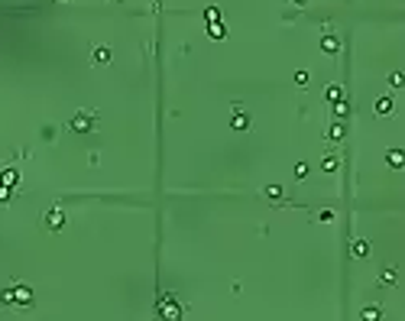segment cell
I'll return each mask as SVG.
<instances>
[{
  "mask_svg": "<svg viewBox=\"0 0 405 321\" xmlns=\"http://www.w3.org/2000/svg\"><path fill=\"white\" fill-rule=\"evenodd\" d=\"M94 124H98V114L78 111V114H72V120H68V130H72V133H88V130H94Z\"/></svg>",
  "mask_w": 405,
  "mask_h": 321,
  "instance_id": "obj_1",
  "label": "cell"
},
{
  "mask_svg": "<svg viewBox=\"0 0 405 321\" xmlns=\"http://www.w3.org/2000/svg\"><path fill=\"white\" fill-rule=\"evenodd\" d=\"M156 308H159V315H162V318H182V305H178L172 295H162Z\"/></svg>",
  "mask_w": 405,
  "mask_h": 321,
  "instance_id": "obj_2",
  "label": "cell"
},
{
  "mask_svg": "<svg viewBox=\"0 0 405 321\" xmlns=\"http://www.w3.org/2000/svg\"><path fill=\"white\" fill-rule=\"evenodd\" d=\"M250 127H253L250 114H246L243 107H233V114H230V130H250Z\"/></svg>",
  "mask_w": 405,
  "mask_h": 321,
  "instance_id": "obj_3",
  "label": "cell"
},
{
  "mask_svg": "<svg viewBox=\"0 0 405 321\" xmlns=\"http://www.w3.org/2000/svg\"><path fill=\"white\" fill-rule=\"evenodd\" d=\"M65 221H68V217H65V211H62V208H52L49 211V214H46V230H62V227H65Z\"/></svg>",
  "mask_w": 405,
  "mask_h": 321,
  "instance_id": "obj_4",
  "label": "cell"
},
{
  "mask_svg": "<svg viewBox=\"0 0 405 321\" xmlns=\"http://www.w3.org/2000/svg\"><path fill=\"white\" fill-rule=\"evenodd\" d=\"M13 302H17V305H30L33 302V289H30V285H23V282L13 285Z\"/></svg>",
  "mask_w": 405,
  "mask_h": 321,
  "instance_id": "obj_5",
  "label": "cell"
},
{
  "mask_svg": "<svg viewBox=\"0 0 405 321\" xmlns=\"http://www.w3.org/2000/svg\"><path fill=\"white\" fill-rule=\"evenodd\" d=\"M321 49H324L327 56H334V52L340 49V39L334 36V33H324V36H321Z\"/></svg>",
  "mask_w": 405,
  "mask_h": 321,
  "instance_id": "obj_6",
  "label": "cell"
},
{
  "mask_svg": "<svg viewBox=\"0 0 405 321\" xmlns=\"http://www.w3.org/2000/svg\"><path fill=\"white\" fill-rule=\"evenodd\" d=\"M350 256L366 259V256H369V243H366V240H353V243H350Z\"/></svg>",
  "mask_w": 405,
  "mask_h": 321,
  "instance_id": "obj_7",
  "label": "cell"
},
{
  "mask_svg": "<svg viewBox=\"0 0 405 321\" xmlns=\"http://www.w3.org/2000/svg\"><path fill=\"white\" fill-rule=\"evenodd\" d=\"M208 36H211V39H224V36H227V26H224V20L208 23Z\"/></svg>",
  "mask_w": 405,
  "mask_h": 321,
  "instance_id": "obj_8",
  "label": "cell"
},
{
  "mask_svg": "<svg viewBox=\"0 0 405 321\" xmlns=\"http://www.w3.org/2000/svg\"><path fill=\"white\" fill-rule=\"evenodd\" d=\"M386 162H389L392 169H402V166H405V153H402V149H389V153H386Z\"/></svg>",
  "mask_w": 405,
  "mask_h": 321,
  "instance_id": "obj_9",
  "label": "cell"
},
{
  "mask_svg": "<svg viewBox=\"0 0 405 321\" xmlns=\"http://www.w3.org/2000/svg\"><path fill=\"white\" fill-rule=\"evenodd\" d=\"M17 182H20V172H17V169H4V172H0V185L17 188Z\"/></svg>",
  "mask_w": 405,
  "mask_h": 321,
  "instance_id": "obj_10",
  "label": "cell"
},
{
  "mask_svg": "<svg viewBox=\"0 0 405 321\" xmlns=\"http://www.w3.org/2000/svg\"><path fill=\"white\" fill-rule=\"evenodd\" d=\"M324 98L331 101V104H337V101H344V88H340V85H327Z\"/></svg>",
  "mask_w": 405,
  "mask_h": 321,
  "instance_id": "obj_11",
  "label": "cell"
},
{
  "mask_svg": "<svg viewBox=\"0 0 405 321\" xmlns=\"http://www.w3.org/2000/svg\"><path fill=\"white\" fill-rule=\"evenodd\" d=\"M337 166H340V159L334 153H327L324 159H321V169H324V172H337Z\"/></svg>",
  "mask_w": 405,
  "mask_h": 321,
  "instance_id": "obj_12",
  "label": "cell"
},
{
  "mask_svg": "<svg viewBox=\"0 0 405 321\" xmlns=\"http://www.w3.org/2000/svg\"><path fill=\"white\" fill-rule=\"evenodd\" d=\"M392 104H395V101L392 98H376V114H392Z\"/></svg>",
  "mask_w": 405,
  "mask_h": 321,
  "instance_id": "obj_13",
  "label": "cell"
},
{
  "mask_svg": "<svg viewBox=\"0 0 405 321\" xmlns=\"http://www.w3.org/2000/svg\"><path fill=\"white\" fill-rule=\"evenodd\" d=\"M94 62H111V49H107V46H94Z\"/></svg>",
  "mask_w": 405,
  "mask_h": 321,
  "instance_id": "obj_14",
  "label": "cell"
},
{
  "mask_svg": "<svg viewBox=\"0 0 405 321\" xmlns=\"http://www.w3.org/2000/svg\"><path fill=\"white\" fill-rule=\"evenodd\" d=\"M363 318H366V321L382 318V308H376V305H366V308H363Z\"/></svg>",
  "mask_w": 405,
  "mask_h": 321,
  "instance_id": "obj_15",
  "label": "cell"
},
{
  "mask_svg": "<svg viewBox=\"0 0 405 321\" xmlns=\"http://www.w3.org/2000/svg\"><path fill=\"white\" fill-rule=\"evenodd\" d=\"M327 136H331V140H344V124H331Z\"/></svg>",
  "mask_w": 405,
  "mask_h": 321,
  "instance_id": "obj_16",
  "label": "cell"
},
{
  "mask_svg": "<svg viewBox=\"0 0 405 321\" xmlns=\"http://www.w3.org/2000/svg\"><path fill=\"white\" fill-rule=\"evenodd\" d=\"M266 198L279 201V198H282V185H266Z\"/></svg>",
  "mask_w": 405,
  "mask_h": 321,
  "instance_id": "obj_17",
  "label": "cell"
},
{
  "mask_svg": "<svg viewBox=\"0 0 405 321\" xmlns=\"http://www.w3.org/2000/svg\"><path fill=\"white\" fill-rule=\"evenodd\" d=\"M334 114H337V117H347V114H350V104H347V101H337V104H334Z\"/></svg>",
  "mask_w": 405,
  "mask_h": 321,
  "instance_id": "obj_18",
  "label": "cell"
},
{
  "mask_svg": "<svg viewBox=\"0 0 405 321\" xmlns=\"http://www.w3.org/2000/svg\"><path fill=\"white\" fill-rule=\"evenodd\" d=\"M204 20H208V23H214V20H221V10H217V7H208V10H204Z\"/></svg>",
  "mask_w": 405,
  "mask_h": 321,
  "instance_id": "obj_19",
  "label": "cell"
},
{
  "mask_svg": "<svg viewBox=\"0 0 405 321\" xmlns=\"http://www.w3.org/2000/svg\"><path fill=\"white\" fill-rule=\"evenodd\" d=\"M0 302H4V305H13V285H10V289H4V292H0Z\"/></svg>",
  "mask_w": 405,
  "mask_h": 321,
  "instance_id": "obj_20",
  "label": "cell"
},
{
  "mask_svg": "<svg viewBox=\"0 0 405 321\" xmlns=\"http://www.w3.org/2000/svg\"><path fill=\"white\" fill-rule=\"evenodd\" d=\"M402 81H405V78H402V72H392V75H389V85H392V88H399Z\"/></svg>",
  "mask_w": 405,
  "mask_h": 321,
  "instance_id": "obj_21",
  "label": "cell"
},
{
  "mask_svg": "<svg viewBox=\"0 0 405 321\" xmlns=\"http://www.w3.org/2000/svg\"><path fill=\"white\" fill-rule=\"evenodd\" d=\"M305 175H308V166H305V162H298V166H295V179H305Z\"/></svg>",
  "mask_w": 405,
  "mask_h": 321,
  "instance_id": "obj_22",
  "label": "cell"
},
{
  "mask_svg": "<svg viewBox=\"0 0 405 321\" xmlns=\"http://www.w3.org/2000/svg\"><path fill=\"white\" fill-rule=\"evenodd\" d=\"M389 282H395V269H386V272H382V285H389Z\"/></svg>",
  "mask_w": 405,
  "mask_h": 321,
  "instance_id": "obj_23",
  "label": "cell"
},
{
  "mask_svg": "<svg viewBox=\"0 0 405 321\" xmlns=\"http://www.w3.org/2000/svg\"><path fill=\"white\" fill-rule=\"evenodd\" d=\"M10 195H13V188H10V185H0V201H7Z\"/></svg>",
  "mask_w": 405,
  "mask_h": 321,
  "instance_id": "obj_24",
  "label": "cell"
},
{
  "mask_svg": "<svg viewBox=\"0 0 405 321\" xmlns=\"http://www.w3.org/2000/svg\"><path fill=\"white\" fill-rule=\"evenodd\" d=\"M292 4H295V7H305V4H308V0H292Z\"/></svg>",
  "mask_w": 405,
  "mask_h": 321,
  "instance_id": "obj_25",
  "label": "cell"
}]
</instances>
